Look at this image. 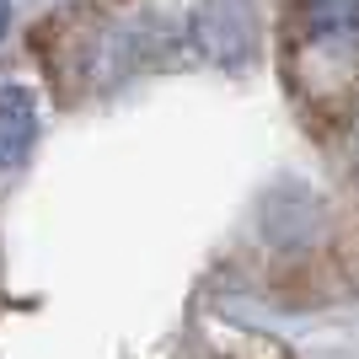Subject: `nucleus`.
Listing matches in <instances>:
<instances>
[{
  "instance_id": "nucleus-1",
  "label": "nucleus",
  "mask_w": 359,
  "mask_h": 359,
  "mask_svg": "<svg viewBox=\"0 0 359 359\" xmlns=\"http://www.w3.org/2000/svg\"><path fill=\"white\" fill-rule=\"evenodd\" d=\"M194 43L220 65H236L252 54L257 43V22L247 0H204L194 11Z\"/></svg>"
},
{
  "instance_id": "nucleus-2",
  "label": "nucleus",
  "mask_w": 359,
  "mask_h": 359,
  "mask_svg": "<svg viewBox=\"0 0 359 359\" xmlns=\"http://www.w3.org/2000/svg\"><path fill=\"white\" fill-rule=\"evenodd\" d=\"M295 16L311 48H344L359 60V0H295Z\"/></svg>"
},
{
  "instance_id": "nucleus-3",
  "label": "nucleus",
  "mask_w": 359,
  "mask_h": 359,
  "mask_svg": "<svg viewBox=\"0 0 359 359\" xmlns=\"http://www.w3.org/2000/svg\"><path fill=\"white\" fill-rule=\"evenodd\" d=\"M32 140H38V107L27 86H0V172L27 161Z\"/></svg>"
},
{
  "instance_id": "nucleus-4",
  "label": "nucleus",
  "mask_w": 359,
  "mask_h": 359,
  "mask_svg": "<svg viewBox=\"0 0 359 359\" xmlns=\"http://www.w3.org/2000/svg\"><path fill=\"white\" fill-rule=\"evenodd\" d=\"M6 27H11V6L0 0V38H6Z\"/></svg>"
}]
</instances>
